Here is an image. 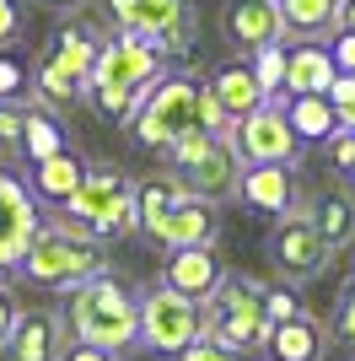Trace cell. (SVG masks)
<instances>
[{"instance_id": "d6a6232c", "label": "cell", "mask_w": 355, "mask_h": 361, "mask_svg": "<svg viewBox=\"0 0 355 361\" xmlns=\"http://www.w3.org/2000/svg\"><path fill=\"white\" fill-rule=\"evenodd\" d=\"M323 49H328V60H334V71H340V75H355V32L334 27L323 38Z\"/></svg>"}, {"instance_id": "6da1fadb", "label": "cell", "mask_w": 355, "mask_h": 361, "mask_svg": "<svg viewBox=\"0 0 355 361\" xmlns=\"http://www.w3.org/2000/svg\"><path fill=\"white\" fill-rule=\"evenodd\" d=\"M167 54L151 38H135V32H108L97 60H92V75H87V97L108 124H130L135 103L146 97L156 81L167 75Z\"/></svg>"}, {"instance_id": "7a4b0ae2", "label": "cell", "mask_w": 355, "mask_h": 361, "mask_svg": "<svg viewBox=\"0 0 355 361\" xmlns=\"http://www.w3.org/2000/svg\"><path fill=\"white\" fill-rule=\"evenodd\" d=\"M103 270H108V243L54 211V216H38V232H32L27 254L16 264V281L44 286V291H70Z\"/></svg>"}, {"instance_id": "e575fe53", "label": "cell", "mask_w": 355, "mask_h": 361, "mask_svg": "<svg viewBox=\"0 0 355 361\" xmlns=\"http://www.w3.org/2000/svg\"><path fill=\"white\" fill-rule=\"evenodd\" d=\"M27 27V11H22V0H0V49H11Z\"/></svg>"}, {"instance_id": "44dd1931", "label": "cell", "mask_w": 355, "mask_h": 361, "mask_svg": "<svg viewBox=\"0 0 355 361\" xmlns=\"http://www.w3.org/2000/svg\"><path fill=\"white\" fill-rule=\"evenodd\" d=\"M81 173H87V162H81L70 146L54 151V157H44V162H32L27 189H32V200H38V211H65L70 195L81 189Z\"/></svg>"}, {"instance_id": "484cf974", "label": "cell", "mask_w": 355, "mask_h": 361, "mask_svg": "<svg viewBox=\"0 0 355 361\" xmlns=\"http://www.w3.org/2000/svg\"><path fill=\"white\" fill-rule=\"evenodd\" d=\"M70 146V135H65V124L49 114V108H38V103H27V114H22V157L27 162H44V157H54V151H65Z\"/></svg>"}, {"instance_id": "e0dca14e", "label": "cell", "mask_w": 355, "mask_h": 361, "mask_svg": "<svg viewBox=\"0 0 355 361\" xmlns=\"http://www.w3.org/2000/svg\"><path fill=\"white\" fill-rule=\"evenodd\" d=\"M312 216V226H318V238H323L328 259H340L355 248V189L350 183H328V189H318L312 200H301Z\"/></svg>"}, {"instance_id": "ffe728a7", "label": "cell", "mask_w": 355, "mask_h": 361, "mask_svg": "<svg viewBox=\"0 0 355 361\" xmlns=\"http://www.w3.org/2000/svg\"><path fill=\"white\" fill-rule=\"evenodd\" d=\"M328 324L318 313H301V318H285V324H269V340L259 356L269 361H328Z\"/></svg>"}, {"instance_id": "3957f363", "label": "cell", "mask_w": 355, "mask_h": 361, "mask_svg": "<svg viewBox=\"0 0 355 361\" xmlns=\"http://www.w3.org/2000/svg\"><path fill=\"white\" fill-rule=\"evenodd\" d=\"M108 32L87 16H59V27L49 32L44 54L32 60V92L27 103L49 108V114H65V108L81 103V92H87V75H92V60H97V49H103Z\"/></svg>"}, {"instance_id": "1f68e13d", "label": "cell", "mask_w": 355, "mask_h": 361, "mask_svg": "<svg viewBox=\"0 0 355 361\" xmlns=\"http://www.w3.org/2000/svg\"><path fill=\"white\" fill-rule=\"evenodd\" d=\"M328 108H334V124L340 130H355V75H334V87L323 92Z\"/></svg>"}, {"instance_id": "7402d4cb", "label": "cell", "mask_w": 355, "mask_h": 361, "mask_svg": "<svg viewBox=\"0 0 355 361\" xmlns=\"http://www.w3.org/2000/svg\"><path fill=\"white\" fill-rule=\"evenodd\" d=\"M334 60H328L323 38H296L285 49V97H323L334 87Z\"/></svg>"}, {"instance_id": "74e56055", "label": "cell", "mask_w": 355, "mask_h": 361, "mask_svg": "<svg viewBox=\"0 0 355 361\" xmlns=\"http://www.w3.org/2000/svg\"><path fill=\"white\" fill-rule=\"evenodd\" d=\"M32 6H44V11H54V16H81L92 0H32Z\"/></svg>"}, {"instance_id": "60d3db41", "label": "cell", "mask_w": 355, "mask_h": 361, "mask_svg": "<svg viewBox=\"0 0 355 361\" xmlns=\"http://www.w3.org/2000/svg\"><path fill=\"white\" fill-rule=\"evenodd\" d=\"M344 178H350V189H355V162H350V173H344Z\"/></svg>"}, {"instance_id": "f35d334b", "label": "cell", "mask_w": 355, "mask_h": 361, "mask_svg": "<svg viewBox=\"0 0 355 361\" xmlns=\"http://www.w3.org/2000/svg\"><path fill=\"white\" fill-rule=\"evenodd\" d=\"M11 318H16V297H11L6 286H0V334L11 329Z\"/></svg>"}, {"instance_id": "83f0119b", "label": "cell", "mask_w": 355, "mask_h": 361, "mask_svg": "<svg viewBox=\"0 0 355 361\" xmlns=\"http://www.w3.org/2000/svg\"><path fill=\"white\" fill-rule=\"evenodd\" d=\"M253 297H259V307H264L269 324H285V318H301V313H307L301 291L285 286V281H264V275H253Z\"/></svg>"}, {"instance_id": "30bf717a", "label": "cell", "mask_w": 355, "mask_h": 361, "mask_svg": "<svg viewBox=\"0 0 355 361\" xmlns=\"http://www.w3.org/2000/svg\"><path fill=\"white\" fill-rule=\"evenodd\" d=\"M264 254H269L275 281H285V286H307V281H318V275L334 264L301 200H296L291 211L275 216V226H269V238H264Z\"/></svg>"}, {"instance_id": "d4e9b609", "label": "cell", "mask_w": 355, "mask_h": 361, "mask_svg": "<svg viewBox=\"0 0 355 361\" xmlns=\"http://www.w3.org/2000/svg\"><path fill=\"white\" fill-rule=\"evenodd\" d=\"M285 108V124H291V135L301 140V151L307 146H323L340 124H334V108H328V97H280Z\"/></svg>"}, {"instance_id": "603a6c76", "label": "cell", "mask_w": 355, "mask_h": 361, "mask_svg": "<svg viewBox=\"0 0 355 361\" xmlns=\"http://www.w3.org/2000/svg\"><path fill=\"white\" fill-rule=\"evenodd\" d=\"M205 92L216 97V103H221V114H226L232 124L264 103V92H259V81H253L248 60H226V65H216V71L205 75Z\"/></svg>"}, {"instance_id": "9c48e42d", "label": "cell", "mask_w": 355, "mask_h": 361, "mask_svg": "<svg viewBox=\"0 0 355 361\" xmlns=\"http://www.w3.org/2000/svg\"><path fill=\"white\" fill-rule=\"evenodd\" d=\"M108 22H113V32L151 38L167 60H183L199 38L194 0H108Z\"/></svg>"}, {"instance_id": "5bb4252c", "label": "cell", "mask_w": 355, "mask_h": 361, "mask_svg": "<svg viewBox=\"0 0 355 361\" xmlns=\"http://www.w3.org/2000/svg\"><path fill=\"white\" fill-rule=\"evenodd\" d=\"M70 345L59 307H16L11 329L0 334V361H59Z\"/></svg>"}, {"instance_id": "8992f818", "label": "cell", "mask_w": 355, "mask_h": 361, "mask_svg": "<svg viewBox=\"0 0 355 361\" xmlns=\"http://www.w3.org/2000/svg\"><path fill=\"white\" fill-rule=\"evenodd\" d=\"M59 216H70L75 226H87L92 238H130L135 232V178L113 162H87L81 173V189L70 195V205Z\"/></svg>"}, {"instance_id": "4fadbf2b", "label": "cell", "mask_w": 355, "mask_h": 361, "mask_svg": "<svg viewBox=\"0 0 355 361\" xmlns=\"http://www.w3.org/2000/svg\"><path fill=\"white\" fill-rule=\"evenodd\" d=\"M38 200L27 189V173H16L11 162H0V286L16 281V264L27 254L32 232H38Z\"/></svg>"}, {"instance_id": "8fae6325", "label": "cell", "mask_w": 355, "mask_h": 361, "mask_svg": "<svg viewBox=\"0 0 355 361\" xmlns=\"http://www.w3.org/2000/svg\"><path fill=\"white\" fill-rule=\"evenodd\" d=\"M135 313H140V350L173 361L183 345L199 340V302L178 297L173 286H146L135 291Z\"/></svg>"}, {"instance_id": "ab89813d", "label": "cell", "mask_w": 355, "mask_h": 361, "mask_svg": "<svg viewBox=\"0 0 355 361\" xmlns=\"http://www.w3.org/2000/svg\"><path fill=\"white\" fill-rule=\"evenodd\" d=\"M334 27L355 32V0H340V22H334Z\"/></svg>"}, {"instance_id": "d590c367", "label": "cell", "mask_w": 355, "mask_h": 361, "mask_svg": "<svg viewBox=\"0 0 355 361\" xmlns=\"http://www.w3.org/2000/svg\"><path fill=\"white\" fill-rule=\"evenodd\" d=\"M323 151H328V162L340 167V173H350V162H355V130H334V135L323 140Z\"/></svg>"}, {"instance_id": "ac0fdd59", "label": "cell", "mask_w": 355, "mask_h": 361, "mask_svg": "<svg viewBox=\"0 0 355 361\" xmlns=\"http://www.w3.org/2000/svg\"><path fill=\"white\" fill-rule=\"evenodd\" d=\"M232 200H242L248 211H259V216H280V211H291L296 200V167H280V162H248L242 167V178H237V195Z\"/></svg>"}, {"instance_id": "4316f807", "label": "cell", "mask_w": 355, "mask_h": 361, "mask_svg": "<svg viewBox=\"0 0 355 361\" xmlns=\"http://www.w3.org/2000/svg\"><path fill=\"white\" fill-rule=\"evenodd\" d=\"M178 195H189V189H183V183L173 178V173H156V178H140L135 183V232H140V238H146L151 226L162 221L167 211H173V200Z\"/></svg>"}, {"instance_id": "2e32d148", "label": "cell", "mask_w": 355, "mask_h": 361, "mask_svg": "<svg viewBox=\"0 0 355 361\" xmlns=\"http://www.w3.org/2000/svg\"><path fill=\"white\" fill-rule=\"evenodd\" d=\"M221 38L248 60L269 44H285L280 32V6L275 0H221Z\"/></svg>"}, {"instance_id": "277c9868", "label": "cell", "mask_w": 355, "mask_h": 361, "mask_svg": "<svg viewBox=\"0 0 355 361\" xmlns=\"http://www.w3.org/2000/svg\"><path fill=\"white\" fill-rule=\"evenodd\" d=\"M65 329H70V340H81V345H97V350H113V356H124V350L140 345V313H135V291L130 281H118L113 270L92 275V281H81V286L65 291Z\"/></svg>"}, {"instance_id": "8d00e7d4", "label": "cell", "mask_w": 355, "mask_h": 361, "mask_svg": "<svg viewBox=\"0 0 355 361\" xmlns=\"http://www.w3.org/2000/svg\"><path fill=\"white\" fill-rule=\"evenodd\" d=\"M59 361H124V356H113V350H97V345H81V340H70Z\"/></svg>"}, {"instance_id": "4dcf8cb0", "label": "cell", "mask_w": 355, "mask_h": 361, "mask_svg": "<svg viewBox=\"0 0 355 361\" xmlns=\"http://www.w3.org/2000/svg\"><path fill=\"white\" fill-rule=\"evenodd\" d=\"M27 92H32V65L0 49V103H27Z\"/></svg>"}, {"instance_id": "836d02e7", "label": "cell", "mask_w": 355, "mask_h": 361, "mask_svg": "<svg viewBox=\"0 0 355 361\" xmlns=\"http://www.w3.org/2000/svg\"><path fill=\"white\" fill-rule=\"evenodd\" d=\"M173 361H248V356H237V350H226V345H216V340H194V345H183Z\"/></svg>"}, {"instance_id": "9a60e30c", "label": "cell", "mask_w": 355, "mask_h": 361, "mask_svg": "<svg viewBox=\"0 0 355 361\" xmlns=\"http://www.w3.org/2000/svg\"><path fill=\"white\" fill-rule=\"evenodd\" d=\"M151 248H216L221 243V205L216 200H199V195H178L173 211L146 232Z\"/></svg>"}, {"instance_id": "ba28073f", "label": "cell", "mask_w": 355, "mask_h": 361, "mask_svg": "<svg viewBox=\"0 0 355 361\" xmlns=\"http://www.w3.org/2000/svg\"><path fill=\"white\" fill-rule=\"evenodd\" d=\"M167 162H173V178L199 200H232L237 195V178H242V157L232 151L226 135H210V130H189V135H178L173 146L162 151Z\"/></svg>"}, {"instance_id": "cb8c5ba5", "label": "cell", "mask_w": 355, "mask_h": 361, "mask_svg": "<svg viewBox=\"0 0 355 361\" xmlns=\"http://www.w3.org/2000/svg\"><path fill=\"white\" fill-rule=\"evenodd\" d=\"M285 38H328L340 22V0H275Z\"/></svg>"}, {"instance_id": "52a82bcc", "label": "cell", "mask_w": 355, "mask_h": 361, "mask_svg": "<svg viewBox=\"0 0 355 361\" xmlns=\"http://www.w3.org/2000/svg\"><path fill=\"white\" fill-rule=\"evenodd\" d=\"M130 140L146 151H167L178 135L199 130V75H183V71H167L156 87L135 103L130 114Z\"/></svg>"}, {"instance_id": "7c38bea8", "label": "cell", "mask_w": 355, "mask_h": 361, "mask_svg": "<svg viewBox=\"0 0 355 361\" xmlns=\"http://www.w3.org/2000/svg\"><path fill=\"white\" fill-rule=\"evenodd\" d=\"M226 140H232V151L242 157V167H248V162L301 167V140L291 135V124H285V108H280V103H259L253 114H242V119L226 130Z\"/></svg>"}, {"instance_id": "d6986e66", "label": "cell", "mask_w": 355, "mask_h": 361, "mask_svg": "<svg viewBox=\"0 0 355 361\" xmlns=\"http://www.w3.org/2000/svg\"><path fill=\"white\" fill-rule=\"evenodd\" d=\"M221 254L216 248H167V264H162V286H173L178 297L189 302H205L210 291L221 286Z\"/></svg>"}, {"instance_id": "5b68a950", "label": "cell", "mask_w": 355, "mask_h": 361, "mask_svg": "<svg viewBox=\"0 0 355 361\" xmlns=\"http://www.w3.org/2000/svg\"><path fill=\"white\" fill-rule=\"evenodd\" d=\"M199 334L216 345L237 350V356H259L269 340V318L253 297V275L248 270H226L221 286L199 302Z\"/></svg>"}, {"instance_id": "f546056e", "label": "cell", "mask_w": 355, "mask_h": 361, "mask_svg": "<svg viewBox=\"0 0 355 361\" xmlns=\"http://www.w3.org/2000/svg\"><path fill=\"white\" fill-rule=\"evenodd\" d=\"M328 340L334 345H344V350H355V264H350V275H344V286H340V302H334V324H328Z\"/></svg>"}, {"instance_id": "f1b7e54d", "label": "cell", "mask_w": 355, "mask_h": 361, "mask_svg": "<svg viewBox=\"0 0 355 361\" xmlns=\"http://www.w3.org/2000/svg\"><path fill=\"white\" fill-rule=\"evenodd\" d=\"M248 71L259 81V92H264V103H280L285 97V44H269L259 54H248Z\"/></svg>"}]
</instances>
